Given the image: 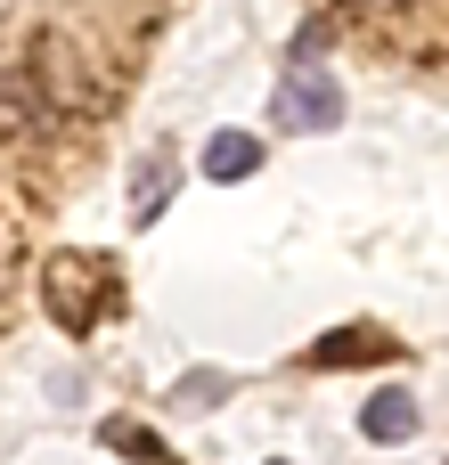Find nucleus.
Returning <instances> with one entry per match:
<instances>
[{
	"label": "nucleus",
	"instance_id": "obj_1",
	"mask_svg": "<svg viewBox=\"0 0 449 465\" xmlns=\"http://www.w3.org/2000/svg\"><path fill=\"white\" fill-rule=\"evenodd\" d=\"M278 123H303V131H335L344 123V90L319 74V65H294L286 90H278Z\"/></svg>",
	"mask_w": 449,
	"mask_h": 465
},
{
	"label": "nucleus",
	"instance_id": "obj_2",
	"mask_svg": "<svg viewBox=\"0 0 449 465\" xmlns=\"http://www.w3.org/2000/svg\"><path fill=\"white\" fill-rule=\"evenodd\" d=\"M98 294H106V278L90 270V253H57V262H49V302H57L65 327H90Z\"/></svg>",
	"mask_w": 449,
	"mask_h": 465
},
{
	"label": "nucleus",
	"instance_id": "obj_3",
	"mask_svg": "<svg viewBox=\"0 0 449 465\" xmlns=\"http://www.w3.org/2000/svg\"><path fill=\"white\" fill-rule=\"evenodd\" d=\"M360 433H368V441H409V433H417V392H368Z\"/></svg>",
	"mask_w": 449,
	"mask_h": 465
},
{
	"label": "nucleus",
	"instance_id": "obj_4",
	"mask_svg": "<svg viewBox=\"0 0 449 465\" xmlns=\"http://www.w3.org/2000/svg\"><path fill=\"white\" fill-rule=\"evenodd\" d=\"M205 172H213V180H245V172H262V139H254V131H213Z\"/></svg>",
	"mask_w": 449,
	"mask_h": 465
},
{
	"label": "nucleus",
	"instance_id": "obj_5",
	"mask_svg": "<svg viewBox=\"0 0 449 465\" xmlns=\"http://www.w3.org/2000/svg\"><path fill=\"white\" fill-rule=\"evenodd\" d=\"M393 343L384 335H368V327H344V335H327L319 351H311V368H360V360H384Z\"/></svg>",
	"mask_w": 449,
	"mask_h": 465
},
{
	"label": "nucleus",
	"instance_id": "obj_6",
	"mask_svg": "<svg viewBox=\"0 0 449 465\" xmlns=\"http://www.w3.org/2000/svg\"><path fill=\"white\" fill-rule=\"evenodd\" d=\"M164 196H172V155H147L139 163V188H131V221H155Z\"/></svg>",
	"mask_w": 449,
	"mask_h": 465
},
{
	"label": "nucleus",
	"instance_id": "obj_7",
	"mask_svg": "<svg viewBox=\"0 0 449 465\" xmlns=\"http://www.w3.org/2000/svg\"><path fill=\"white\" fill-rule=\"evenodd\" d=\"M229 392H237V384H229L221 368H188V376L172 384V401H180V409H221Z\"/></svg>",
	"mask_w": 449,
	"mask_h": 465
},
{
	"label": "nucleus",
	"instance_id": "obj_8",
	"mask_svg": "<svg viewBox=\"0 0 449 465\" xmlns=\"http://www.w3.org/2000/svg\"><path fill=\"white\" fill-rule=\"evenodd\" d=\"M106 441H115V450H131L139 465H172V450H164L147 425H123V417H115V425H106Z\"/></svg>",
	"mask_w": 449,
	"mask_h": 465
},
{
	"label": "nucleus",
	"instance_id": "obj_9",
	"mask_svg": "<svg viewBox=\"0 0 449 465\" xmlns=\"http://www.w3.org/2000/svg\"><path fill=\"white\" fill-rule=\"evenodd\" d=\"M376 8H401V0H376Z\"/></svg>",
	"mask_w": 449,
	"mask_h": 465
},
{
	"label": "nucleus",
	"instance_id": "obj_10",
	"mask_svg": "<svg viewBox=\"0 0 449 465\" xmlns=\"http://www.w3.org/2000/svg\"><path fill=\"white\" fill-rule=\"evenodd\" d=\"M270 465H286V458H270Z\"/></svg>",
	"mask_w": 449,
	"mask_h": 465
}]
</instances>
